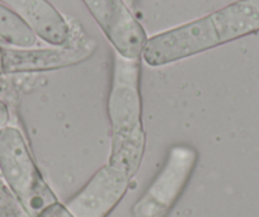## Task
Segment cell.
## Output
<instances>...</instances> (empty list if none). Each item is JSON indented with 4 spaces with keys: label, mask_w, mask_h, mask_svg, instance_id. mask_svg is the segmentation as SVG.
<instances>
[{
    "label": "cell",
    "mask_w": 259,
    "mask_h": 217,
    "mask_svg": "<svg viewBox=\"0 0 259 217\" xmlns=\"http://www.w3.org/2000/svg\"><path fill=\"white\" fill-rule=\"evenodd\" d=\"M0 178L28 217H37L57 202L36 165L23 132L16 124L0 129Z\"/></svg>",
    "instance_id": "2"
},
{
    "label": "cell",
    "mask_w": 259,
    "mask_h": 217,
    "mask_svg": "<svg viewBox=\"0 0 259 217\" xmlns=\"http://www.w3.org/2000/svg\"><path fill=\"white\" fill-rule=\"evenodd\" d=\"M130 182L127 174L107 163L65 207L73 217H107L122 201Z\"/></svg>",
    "instance_id": "7"
},
{
    "label": "cell",
    "mask_w": 259,
    "mask_h": 217,
    "mask_svg": "<svg viewBox=\"0 0 259 217\" xmlns=\"http://www.w3.org/2000/svg\"><path fill=\"white\" fill-rule=\"evenodd\" d=\"M114 52L130 60H141L148 36L133 11L122 0H83Z\"/></svg>",
    "instance_id": "6"
},
{
    "label": "cell",
    "mask_w": 259,
    "mask_h": 217,
    "mask_svg": "<svg viewBox=\"0 0 259 217\" xmlns=\"http://www.w3.org/2000/svg\"><path fill=\"white\" fill-rule=\"evenodd\" d=\"M220 46L210 14L150 37L141 60L151 67L164 66Z\"/></svg>",
    "instance_id": "5"
},
{
    "label": "cell",
    "mask_w": 259,
    "mask_h": 217,
    "mask_svg": "<svg viewBox=\"0 0 259 217\" xmlns=\"http://www.w3.org/2000/svg\"><path fill=\"white\" fill-rule=\"evenodd\" d=\"M39 38L31 27L0 2V44L3 47L29 49L38 46Z\"/></svg>",
    "instance_id": "10"
},
{
    "label": "cell",
    "mask_w": 259,
    "mask_h": 217,
    "mask_svg": "<svg viewBox=\"0 0 259 217\" xmlns=\"http://www.w3.org/2000/svg\"><path fill=\"white\" fill-rule=\"evenodd\" d=\"M37 217H73V214L68 211V208L65 207V204L60 203L59 201L56 203L51 204L47 207L44 212L38 214Z\"/></svg>",
    "instance_id": "12"
},
{
    "label": "cell",
    "mask_w": 259,
    "mask_h": 217,
    "mask_svg": "<svg viewBox=\"0 0 259 217\" xmlns=\"http://www.w3.org/2000/svg\"><path fill=\"white\" fill-rule=\"evenodd\" d=\"M140 71V60L126 59L114 52L107 104L111 124L108 164L123 171L131 179L140 169L146 144Z\"/></svg>",
    "instance_id": "1"
},
{
    "label": "cell",
    "mask_w": 259,
    "mask_h": 217,
    "mask_svg": "<svg viewBox=\"0 0 259 217\" xmlns=\"http://www.w3.org/2000/svg\"><path fill=\"white\" fill-rule=\"evenodd\" d=\"M197 161L198 153L192 145L171 146L163 168L134 204V217H168L186 189Z\"/></svg>",
    "instance_id": "3"
},
{
    "label": "cell",
    "mask_w": 259,
    "mask_h": 217,
    "mask_svg": "<svg viewBox=\"0 0 259 217\" xmlns=\"http://www.w3.org/2000/svg\"><path fill=\"white\" fill-rule=\"evenodd\" d=\"M96 49V41L73 26V38L65 46L3 47L4 74L26 75L75 66L87 61Z\"/></svg>",
    "instance_id": "4"
},
{
    "label": "cell",
    "mask_w": 259,
    "mask_h": 217,
    "mask_svg": "<svg viewBox=\"0 0 259 217\" xmlns=\"http://www.w3.org/2000/svg\"><path fill=\"white\" fill-rule=\"evenodd\" d=\"M16 12L50 46H65L73 38V24L49 0H0Z\"/></svg>",
    "instance_id": "8"
},
{
    "label": "cell",
    "mask_w": 259,
    "mask_h": 217,
    "mask_svg": "<svg viewBox=\"0 0 259 217\" xmlns=\"http://www.w3.org/2000/svg\"><path fill=\"white\" fill-rule=\"evenodd\" d=\"M0 217H28L11 189L0 178Z\"/></svg>",
    "instance_id": "11"
},
{
    "label": "cell",
    "mask_w": 259,
    "mask_h": 217,
    "mask_svg": "<svg viewBox=\"0 0 259 217\" xmlns=\"http://www.w3.org/2000/svg\"><path fill=\"white\" fill-rule=\"evenodd\" d=\"M124 4H126V7L128 9H131V11H134L136 7V4H138V0H122Z\"/></svg>",
    "instance_id": "15"
},
{
    "label": "cell",
    "mask_w": 259,
    "mask_h": 217,
    "mask_svg": "<svg viewBox=\"0 0 259 217\" xmlns=\"http://www.w3.org/2000/svg\"><path fill=\"white\" fill-rule=\"evenodd\" d=\"M219 44L259 31V0H239L210 14Z\"/></svg>",
    "instance_id": "9"
},
{
    "label": "cell",
    "mask_w": 259,
    "mask_h": 217,
    "mask_svg": "<svg viewBox=\"0 0 259 217\" xmlns=\"http://www.w3.org/2000/svg\"><path fill=\"white\" fill-rule=\"evenodd\" d=\"M11 123V109L8 103L0 98V129L9 126Z\"/></svg>",
    "instance_id": "13"
},
{
    "label": "cell",
    "mask_w": 259,
    "mask_h": 217,
    "mask_svg": "<svg viewBox=\"0 0 259 217\" xmlns=\"http://www.w3.org/2000/svg\"><path fill=\"white\" fill-rule=\"evenodd\" d=\"M4 66H3V45L0 44V80L4 78Z\"/></svg>",
    "instance_id": "14"
}]
</instances>
